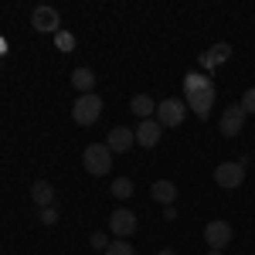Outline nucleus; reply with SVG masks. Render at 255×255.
<instances>
[{
	"mask_svg": "<svg viewBox=\"0 0 255 255\" xmlns=\"http://www.w3.org/2000/svg\"><path fill=\"white\" fill-rule=\"evenodd\" d=\"M99 116H102V99H99L96 92L75 99V106H72V119H75L79 126H92V123H99Z\"/></svg>",
	"mask_w": 255,
	"mask_h": 255,
	"instance_id": "nucleus-2",
	"label": "nucleus"
},
{
	"mask_svg": "<svg viewBox=\"0 0 255 255\" xmlns=\"http://www.w3.org/2000/svg\"><path fill=\"white\" fill-rule=\"evenodd\" d=\"M163 218H167V221H174V218H177V208H174V204H167V208H163Z\"/></svg>",
	"mask_w": 255,
	"mask_h": 255,
	"instance_id": "nucleus-24",
	"label": "nucleus"
},
{
	"mask_svg": "<svg viewBox=\"0 0 255 255\" xmlns=\"http://www.w3.org/2000/svg\"><path fill=\"white\" fill-rule=\"evenodd\" d=\"M184 116H187V102L184 99H163L157 106V123L160 126H180L184 123Z\"/></svg>",
	"mask_w": 255,
	"mask_h": 255,
	"instance_id": "nucleus-3",
	"label": "nucleus"
},
{
	"mask_svg": "<svg viewBox=\"0 0 255 255\" xmlns=\"http://www.w3.org/2000/svg\"><path fill=\"white\" fill-rule=\"evenodd\" d=\"M31 197H34V204H38V208H51V204H55V187H51L48 180H34Z\"/></svg>",
	"mask_w": 255,
	"mask_h": 255,
	"instance_id": "nucleus-12",
	"label": "nucleus"
},
{
	"mask_svg": "<svg viewBox=\"0 0 255 255\" xmlns=\"http://www.w3.org/2000/svg\"><path fill=\"white\" fill-rule=\"evenodd\" d=\"M228 55H232V44H215V48L204 55V61H201V65H204V68H215V65H221Z\"/></svg>",
	"mask_w": 255,
	"mask_h": 255,
	"instance_id": "nucleus-16",
	"label": "nucleus"
},
{
	"mask_svg": "<svg viewBox=\"0 0 255 255\" xmlns=\"http://www.w3.org/2000/svg\"><path fill=\"white\" fill-rule=\"evenodd\" d=\"M133 143H136V133H133V129H126V126H116V129H109V136H106V146H109V153H126Z\"/></svg>",
	"mask_w": 255,
	"mask_h": 255,
	"instance_id": "nucleus-10",
	"label": "nucleus"
},
{
	"mask_svg": "<svg viewBox=\"0 0 255 255\" xmlns=\"http://www.w3.org/2000/svg\"><path fill=\"white\" fill-rule=\"evenodd\" d=\"M72 85L79 89L82 96H89V92L96 89V72H92V68H75V72H72Z\"/></svg>",
	"mask_w": 255,
	"mask_h": 255,
	"instance_id": "nucleus-13",
	"label": "nucleus"
},
{
	"mask_svg": "<svg viewBox=\"0 0 255 255\" xmlns=\"http://www.w3.org/2000/svg\"><path fill=\"white\" fill-rule=\"evenodd\" d=\"M150 194H153V201H160V204H174L177 187H174V180H157V184L150 187Z\"/></svg>",
	"mask_w": 255,
	"mask_h": 255,
	"instance_id": "nucleus-15",
	"label": "nucleus"
},
{
	"mask_svg": "<svg viewBox=\"0 0 255 255\" xmlns=\"http://www.w3.org/2000/svg\"><path fill=\"white\" fill-rule=\"evenodd\" d=\"M55 221H58V211H55V204H51V208H41V225H48V228H51Z\"/></svg>",
	"mask_w": 255,
	"mask_h": 255,
	"instance_id": "nucleus-22",
	"label": "nucleus"
},
{
	"mask_svg": "<svg viewBox=\"0 0 255 255\" xmlns=\"http://www.w3.org/2000/svg\"><path fill=\"white\" fill-rule=\"evenodd\" d=\"M133 133H136V143L143 146V150H153V146L160 143V133H163V126H160L157 119H143V123H139Z\"/></svg>",
	"mask_w": 255,
	"mask_h": 255,
	"instance_id": "nucleus-9",
	"label": "nucleus"
},
{
	"mask_svg": "<svg viewBox=\"0 0 255 255\" xmlns=\"http://www.w3.org/2000/svg\"><path fill=\"white\" fill-rule=\"evenodd\" d=\"M157 255H174V249H160V252Z\"/></svg>",
	"mask_w": 255,
	"mask_h": 255,
	"instance_id": "nucleus-25",
	"label": "nucleus"
},
{
	"mask_svg": "<svg viewBox=\"0 0 255 255\" xmlns=\"http://www.w3.org/2000/svg\"><path fill=\"white\" fill-rule=\"evenodd\" d=\"M129 113H136L139 119H153L157 116V102L150 96H133V102H129Z\"/></svg>",
	"mask_w": 255,
	"mask_h": 255,
	"instance_id": "nucleus-14",
	"label": "nucleus"
},
{
	"mask_svg": "<svg viewBox=\"0 0 255 255\" xmlns=\"http://www.w3.org/2000/svg\"><path fill=\"white\" fill-rule=\"evenodd\" d=\"M82 163H85V170L92 177H106L109 167H113V153H109L106 143H89L85 153H82Z\"/></svg>",
	"mask_w": 255,
	"mask_h": 255,
	"instance_id": "nucleus-1",
	"label": "nucleus"
},
{
	"mask_svg": "<svg viewBox=\"0 0 255 255\" xmlns=\"http://www.w3.org/2000/svg\"><path fill=\"white\" fill-rule=\"evenodd\" d=\"M109 194L119 197V201L133 197V180H129V177H116V180H113V187H109Z\"/></svg>",
	"mask_w": 255,
	"mask_h": 255,
	"instance_id": "nucleus-18",
	"label": "nucleus"
},
{
	"mask_svg": "<svg viewBox=\"0 0 255 255\" xmlns=\"http://www.w3.org/2000/svg\"><path fill=\"white\" fill-rule=\"evenodd\" d=\"M208 255H221V252H218V249H211V252H208Z\"/></svg>",
	"mask_w": 255,
	"mask_h": 255,
	"instance_id": "nucleus-26",
	"label": "nucleus"
},
{
	"mask_svg": "<svg viewBox=\"0 0 255 255\" xmlns=\"http://www.w3.org/2000/svg\"><path fill=\"white\" fill-rule=\"evenodd\" d=\"M215 180H218V187L235 191L238 184L245 180V163H242V160H235V163H218L215 167Z\"/></svg>",
	"mask_w": 255,
	"mask_h": 255,
	"instance_id": "nucleus-4",
	"label": "nucleus"
},
{
	"mask_svg": "<svg viewBox=\"0 0 255 255\" xmlns=\"http://www.w3.org/2000/svg\"><path fill=\"white\" fill-rule=\"evenodd\" d=\"M89 245H92V249H109V238L102 235V232H92V238H89Z\"/></svg>",
	"mask_w": 255,
	"mask_h": 255,
	"instance_id": "nucleus-23",
	"label": "nucleus"
},
{
	"mask_svg": "<svg viewBox=\"0 0 255 255\" xmlns=\"http://www.w3.org/2000/svg\"><path fill=\"white\" fill-rule=\"evenodd\" d=\"M106 255H136V249H133V245H129L126 238H116V242H109Z\"/></svg>",
	"mask_w": 255,
	"mask_h": 255,
	"instance_id": "nucleus-19",
	"label": "nucleus"
},
{
	"mask_svg": "<svg viewBox=\"0 0 255 255\" xmlns=\"http://www.w3.org/2000/svg\"><path fill=\"white\" fill-rule=\"evenodd\" d=\"M238 106L245 109V116H249V113H255V89H249V92L242 96V102H238Z\"/></svg>",
	"mask_w": 255,
	"mask_h": 255,
	"instance_id": "nucleus-21",
	"label": "nucleus"
},
{
	"mask_svg": "<svg viewBox=\"0 0 255 255\" xmlns=\"http://www.w3.org/2000/svg\"><path fill=\"white\" fill-rule=\"evenodd\" d=\"M31 27H38L41 34H58L61 27V17L55 7H34V14H31Z\"/></svg>",
	"mask_w": 255,
	"mask_h": 255,
	"instance_id": "nucleus-5",
	"label": "nucleus"
},
{
	"mask_svg": "<svg viewBox=\"0 0 255 255\" xmlns=\"http://www.w3.org/2000/svg\"><path fill=\"white\" fill-rule=\"evenodd\" d=\"M211 82H208V75H197V72H191L187 79H184V99L194 96V92H201V89H208Z\"/></svg>",
	"mask_w": 255,
	"mask_h": 255,
	"instance_id": "nucleus-17",
	"label": "nucleus"
},
{
	"mask_svg": "<svg viewBox=\"0 0 255 255\" xmlns=\"http://www.w3.org/2000/svg\"><path fill=\"white\" fill-rule=\"evenodd\" d=\"M109 232L116 238H129L136 232V215L133 211H126V208H116L113 215H109Z\"/></svg>",
	"mask_w": 255,
	"mask_h": 255,
	"instance_id": "nucleus-6",
	"label": "nucleus"
},
{
	"mask_svg": "<svg viewBox=\"0 0 255 255\" xmlns=\"http://www.w3.org/2000/svg\"><path fill=\"white\" fill-rule=\"evenodd\" d=\"M55 44H58L61 51H72V48H75V38H72L68 31H58V34H55Z\"/></svg>",
	"mask_w": 255,
	"mask_h": 255,
	"instance_id": "nucleus-20",
	"label": "nucleus"
},
{
	"mask_svg": "<svg viewBox=\"0 0 255 255\" xmlns=\"http://www.w3.org/2000/svg\"><path fill=\"white\" fill-rule=\"evenodd\" d=\"M232 235H235V228H232L228 221H211V225L204 228V242H208L211 249H218V252L232 242Z\"/></svg>",
	"mask_w": 255,
	"mask_h": 255,
	"instance_id": "nucleus-8",
	"label": "nucleus"
},
{
	"mask_svg": "<svg viewBox=\"0 0 255 255\" xmlns=\"http://www.w3.org/2000/svg\"><path fill=\"white\" fill-rule=\"evenodd\" d=\"M242 126H245V109H242V106H228V109L221 113V133H225V136H238Z\"/></svg>",
	"mask_w": 255,
	"mask_h": 255,
	"instance_id": "nucleus-11",
	"label": "nucleus"
},
{
	"mask_svg": "<svg viewBox=\"0 0 255 255\" xmlns=\"http://www.w3.org/2000/svg\"><path fill=\"white\" fill-rule=\"evenodd\" d=\"M184 102H187V109H191L197 119H208L211 116V106H215V85H208V89H201L194 96H187Z\"/></svg>",
	"mask_w": 255,
	"mask_h": 255,
	"instance_id": "nucleus-7",
	"label": "nucleus"
}]
</instances>
